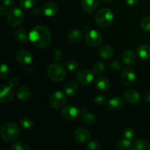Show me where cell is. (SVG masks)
I'll use <instances>...</instances> for the list:
<instances>
[{
  "label": "cell",
  "mask_w": 150,
  "mask_h": 150,
  "mask_svg": "<svg viewBox=\"0 0 150 150\" xmlns=\"http://www.w3.org/2000/svg\"><path fill=\"white\" fill-rule=\"evenodd\" d=\"M121 64L119 61H114L111 64V67L112 70H115V71H119L121 69Z\"/></svg>",
  "instance_id": "obj_41"
},
{
  "label": "cell",
  "mask_w": 150,
  "mask_h": 150,
  "mask_svg": "<svg viewBox=\"0 0 150 150\" xmlns=\"http://www.w3.org/2000/svg\"><path fill=\"white\" fill-rule=\"evenodd\" d=\"M7 7L4 5H1V7H0V13H1V15L2 16H5L6 14H7Z\"/></svg>",
  "instance_id": "obj_44"
},
{
  "label": "cell",
  "mask_w": 150,
  "mask_h": 150,
  "mask_svg": "<svg viewBox=\"0 0 150 150\" xmlns=\"http://www.w3.org/2000/svg\"><path fill=\"white\" fill-rule=\"evenodd\" d=\"M144 98L145 100L150 103V91H147V92H145L144 95Z\"/></svg>",
  "instance_id": "obj_46"
},
{
  "label": "cell",
  "mask_w": 150,
  "mask_h": 150,
  "mask_svg": "<svg viewBox=\"0 0 150 150\" xmlns=\"http://www.w3.org/2000/svg\"><path fill=\"white\" fill-rule=\"evenodd\" d=\"M141 27L146 32H150V16H146L142 21Z\"/></svg>",
  "instance_id": "obj_36"
},
{
  "label": "cell",
  "mask_w": 150,
  "mask_h": 150,
  "mask_svg": "<svg viewBox=\"0 0 150 150\" xmlns=\"http://www.w3.org/2000/svg\"><path fill=\"white\" fill-rule=\"evenodd\" d=\"M62 57V53L60 49H55L53 52V59L56 61H59L61 59Z\"/></svg>",
  "instance_id": "obj_40"
},
{
  "label": "cell",
  "mask_w": 150,
  "mask_h": 150,
  "mask_svg": "<svg viewBox=\"0 0 150 150\" xmlns=\"http://www.w3.org/2000/svg\"><path fill=\"white\" fill-rule=\"evenodd\" d=\"M86 149L88 150H99L100 149V143L96 140H91L88 143L86 146Z\"/></svg>",
  "instance_id": "obj_37"
},
{
  "label": "cell",
  "mask_w": 150,
  "mask_h": 150,
  "mask_svg": "<svg viewBox=\"0 0 150 150\" xmlns=\"http://www.w3.org/2000/svg\"><path fill=\"white\" fill-rule=\"evenodd\" d=\"M14 36L16 39L21 43H26L29 39L26 32L21 28H18L14 31Z\"/></svg>",
  "instance_id": "obj_27"
},
{
  "label": "cell",
  "mask_w": 150,
  "mask_h": 150,
  "mask_svg": "<svg viewBox=\"0 0 150 150\" xmlns=\"http://www.w3.org/2000/svg\"><path fill=\"white\" fill-rule=\"evenodd\" d=\"M14 92L13 88L8 85L1 84L0 86V101L3 103H7L13 100Z\"/></svg>",
  "instance_id": "obj_11"
},
{
  "label": "cell",
  "mask_w": 150,
  "mask_h": 150,
  "mask_svg": "<svg viewBox=\"0 0 150 150\" xmlns=\"http://www.w3.org/2000/svg\"><path fill=\"white\" fill-rule=\"evenodd\" d=\"M31 43L38 48H45L51 42V34L49 29L42 25H38L32 28L29 34Z\"/></svg>",
  "instance_id": "obj_1"
},
{
  "label": "cell",
  "mask_w": 150,
  "mask_h": 150,
  "mask_svg": "<svg viewBox=\"0 0 150 150\" xmlns=\"http://www.w3.org/2000/svg\"><path fill=\"white\" fill-rule=\"evenodd\" d=\"M19 124L22 128L25 130H30L33 127L34 122L29 118H23L19 121Z\"/></svg>",
  "instance_id": "obj_31"
},
{
  "label": "cell",
  "mask_w": 150,
  "mask_h": 150,
  "mask_svg": "<svg viewBox=\"0 0 150 150\" xmlns=\"http://www.w3.org/2000/svg\"><path fill=\"white\" fill-rule=\"evenodd\" d=\"M41 12H42V10H40L39 7H34V8L32 10V14L33 15V16H39V15L41 13Z\"/></svg>",
  "instance_id": "obj_43"
},
{
  "label": "cell",
  "mask_w": 150,
  "mask_h": 150,
  "mask_svg": "<svg viewBox=\"0 0 150 150\" xmlns=\"http://www.w3.org/2000/svg\"><path fill=\"white\" fill-rule=\"evenodd\" d=\"M98 54L103 59H110L114 56V50L109 45H103L100 47Z\"/></svg>",
  "instance_id": "obj_19"
},
{
  "label": "cell",
  "mask_w": 150,
  "mask_h": 150,
  "mask_svg": "<svg viewBox=\"0 0 150 150\" xmlns=\"http://www.w3.org/2000/svg\"><path fill=\"white\" fill-rule=\"evenodd\" d=\"M73 138L78 143L85 144L92 140V136L87 130L84 128L76 129L73 133Z\"/></svg>",
  "instance_id": "obj_10"
},
{
  "label": "cell",
  "mask_w": 150,
  "mask_h": 150,
  "mask_svg": "<svg viewBox=\"0 0 150 150\" xmlns=\"http://www.w3.org/2000/svg\"><path fill=\"white\" fill-rule=\"evenodd\" d=\"M37 0H19V4L23 10L32 8L36 4Z\"/></svg>",
  "instance_id": "obj_32"
},
{
  "label": "cell",
  "mask_w": 150,
  "mask_h": 150,
  "mask_svg": "<svg viewBox=\"0 0 150 150\" xmlns=\"http://www.w3.org/2000/svg\"><path fill=\"white\" fill-rule=\"evenodd\" d=\"M135 135H136V133H135L134 129L132 128L131 127H126L123 130V138H125V139L132 140V139L135 137Z\"/></svg>",
  "instance_id": "obj_33"
},
{
  "label": "cell",
  "mask_w": 150,
  "mask_h": 150,
  "mask_svg": "<svg viewBox=\"0 0 150 150\" xmlns=\"http://www.w3.org/2000/svg\"><path fill=\"white\" fill-rule=\"evenodd\" d=\"M16 96L20 100H29L32 96V93L29 88L26 86H20L16 89Z\"/></svg>",
  "instance_id": "obj_18"
},
{
  "label": "cell",
  "mask_w": 150,
  "mask_h": 150,
  "mask_svg": "<svg viewBox=\"0 0 150 150\" xmlns=\"http://www.w3.org/2000/svg\"><path fill=\"white\" fill-rule=\"evenodd\" d=\"M102 1H103V2H111V1H112L113 0H101Z\"/></svg>",
  "instance_id": "obj_47"
},
{
  "label": "cell",
  "mask_w": 150,
  "mask_h": 150,
  "mask_svg": "<svg viewBox=\"0 0 150 150\" xmlns=\"http://www.w3.org/2000/svg\"><path fill=\"white\" fill-rule=\"evenodd\" d=\"M30 146L24 142H18L12 144L10 150H29Z\"/></svg>",
  "instance_id": "obj_28"
},
{
  "label": "cell",
  "mask_w": 150,
  "mask_h": 150,
  "mask_svg": "<svg viewBox=\"0 0 150 150\" xmlns=\"http://www.w3.org/2000/svg\"><path fill=\"white\" fill-rule=\"evenodd\" d=\"M137 55L142 59H148L150 58V46L146 44L141 45L137 48Z\"/></svg>",
  "instance_id": "obj_24"
},
{
  "label": "cell",
  "mask_w": 150,
  "mask_h": 150,
  "mask_svg": "<svg viewBox=\"0 0 150 150\" xmlns=\"http://www.w3.org/2000/svg\"><path fill=\"white\" fill-rule=\"evenodd\" d=\"M0 135L4 142L7 143L14 142L20 136V128L14 122H7L1 127Z\"/></svg>",
  "instance_id": "obj_2"
},
{
  "label": "cell",
  "mask_w": 150,
  "mask_h": 150,
  "mask_svg": "<svg viewBox=\"0 0 150 150\" xmlns=\"http://www.w3.org/2000/svg\"><path fill=\"white\" fill-rule=\"evenodd\" d=\"M122 61L125 64H133L136 61V54L132 50H127L125 51L122 56Z\"/></svg>",
  "instance_id": "obj_23"
},
{
  "label": "cell",
  "mask_w": 150,
  "mask_h": 150,
  "mask_svg": "<svg viewBox=\"0 0 150 150\" xmlns=\"http://www.w3.org/2000/svg\"><path fill=\"white\" fill-rule=\"evenodd\" d=\"M136 79V73L130 67H125L122 70L121 73L122 82L126 86L132 85L135 82Z\"/></svg>",
  "instance_id": "obj_12"
},
{
  "label": "cell",
  "mask_w": 150,
  "mask_h": 150,
  "mask_svg": "<svg viewBox=\"0 0 150 150\" xmlns=\"http://www.w3.org/2000/svg\"><path fill=\"white\" fill-rule=\"evenodd\" d=\"M24 20V14L21 9L12 7L7 14V21L11 26H18L21 24Z\"/></svg>",
  "instance_id": "obj_5"
},
{
  "label": "cell",
  "mask_w": 150,
  "mask_h": 150,
  "mask_svg": "<svg viewBox=\"0 0 150 150\" xmlns=\"http://www.w3.org/2000/svg\"><path fill=\"white\" fill-rule=\"evenodd\" d=\"M19 84V79L17 76H13L9 81V86H11L12 88L18 86Z\"/></svg>",
  "instance_id": "obj_39"
},
{
  "label": "cell",
  "mask_w": 150,
  "mask_h": 150,
  "mask_svg": "<svg viewBox=\"0 0 150 150\" xmlns=\"http://www.w3.org/2000/svg\"><path fill=\"white\" fill-rule=\"evenodd\" d=\"M124 100L130 105L138 103L140 100V94L137 90L133 89H129L124 92Z\"/></svg>",
  "instance_id": "obj_14"
},
{
  "label": "cell",
  "mask_w": 150,
  "mask_h": 150,
  "mask_svg": "<svg viewBox=\"0 0 150 150\" xmlns=\"http://www.w3.org/2000/svg\"><path fill=\"white\" fill-rule=\"evenodd\" d=\"M58 6L56 3L49 1L46 2L42 5V13L44 16L47 17H51V16H55L58 12Z\"/></svg>",
  "instance_id": "obj_15"
},
{
  "label": "cell",
  "mask_w": 150,
  "mask_h": 150,
  "mask_svg": "<svg viewBox=\"0 0 150 150\" xmlns=\"http://www.w3.org/2000/svg\"><path fill=\"white\" fill-rule=\"evenodd\" d=\"M99 3V0H82L81 7L86 13H91L95 10Z\"/></svg>",
  "instance_id": "obj_20"
},
{
  "label": "cell",
  "mask_w": 150,
  "mask_h": 150,
  "mask_svg": "<svg viewBox=\"0 0 150 150\" xmlns=\"http://www.w3.org/2000/svg\"><path fill=\"white\" fill-rule=\"evenodd\" d=\"M95 103L98 105H103L105 103V98L103 95H98L94 98Z\"/></svg>",
  "instance_id": "obj_38"
},
{
  "label": "cell",
  "mask_w": 150,
  "mask_h": 150,
  "mask_svg": "<svg viewBox=\"0 0 150 150\" xmlns=\"http://www.w3.org/2000/svg\"><path fill=\"white\" fill-rule=\"evenodd\" d=\"M10 73V68L6 64H1L0 68V78L1 80H4L9 76Z\"/></svg>",
  "instance_id": "obj_34"
},
{
  "label": "cell",
  "mask_w": 150,
  "mask_h": 150,
  "mask_svg": "<svg viewBox=\"0 0 150 150\" xmlns=\"http://www.w3.org/2000/svg\"><path fill=\"white\" fill-rule=\"evenodd\" d=\"M138 0H126V4H127L128 6H134L137 4Z\"/></svg>",
  "instance_id": "obj_45"
},
{
  "label": "cell",
  "mask_w": 150,
  "mask_h": 150,
  "mask_svg": "<svg viewBox=\"0 0 150 150\" xmlns=\"http://www.w3.org/2000/svg\"><path fill=\"white\" fill-rule=\"evenodd\" d=\"M107 106L111 111H120L124 107V101L120 97H114L108 100Z\"/></svg>",
  "instance_id": "obj_17"
},
{
  "label": "cell",
  "mask_w": 150,
  "mask_h": 150,
  "mask_svg": "<svg viewBox=\"0 0 150 150\" xmlns=\"http://www.w3.org/2000/svg\"><path fill=\"white\" fill-rule=\"evenodd\" d=\"M85 41L86 44L91 47H97L103 42V37L100 32L98 30L92 29L89 31L85 36Z\"/></svg>",
  "instance_id": "obj_8"
},
{
  "label": "cell",
  "mask_w": 150,
  "mask_h": 150,
  "mask_svg": "<svg viewBox=\"0 0 150 150\" xmlns=\"http://www.w3.org/2000/svg\"><path fill=\"white\" fill-rule=\"evenodd\" d=\"M1 3L3 5L6 6V7H10L14 4L15 1L14 0H1Z\"/></svg>",
  "instance_id": "obj_42"
},
{
  "label": "cell",
  "mask_w": 150,
  "mask_h": 150,
  "mask_svg": "<svg viewBox=\"0 0 150 150\" xmlns=\"http://www.w3.org/2000/svg\"><path fill=\"white\" fill-rule=\"evenodd\" d=\"M16 59L19 64H23V65H28L32 63L33 57L29 51L21 49L16 52Z\"/></svg>",
  "instance_id": "obj_13"
},
{
  "label": "cell",
  "mask_w": 150,
  "mask_h": 150,
  "mask_svg": "<svg viewBox=\"0 0 150 150\" xmlns=\"http://www.w3.org/2000/svg\"><path fill=\"white\" fill-rule=\"evenodd\" d=\"M94 73L88 69H82L76 74V79L82 85H88L94 80Z\"/></svg>",
  "instance_id": "obj_9"
},
{
  "label": "cell",
  "mask_w": 150,
  "mask_h": 150,
  "mask_svg": "<svg viewBox=\"0 0 150 150\" xmlns=\"http://www.w3.org/2000/svg\"><path fill=\"white\" fill-rule=\"evenodd\" d=\"M62 116L68 121H74L81 116L80 109L73 105H67L62 109Z\"/></svg>",
  "instance_id": "obj_7"
},
{
  "label": "cell",
  "mask_w": 150,
  "mask_h": 150,
  "mask_svg": "<svg viewBox=\"0 0 150 150\" xmlns=\"http://www.w3.org/2000/svg\"><path fill=\"white\" fill-rule=\"evenodd\" d=\"M80 111L82 122L86 125H93L96 122V117L95 114L87 111L86 108H81Z\"/></svg>",
  "instance_id": "obj_16"
},
{
  "label": "cell",
  "mask_w": 150,
  "mask_h": 150,
  "mask_svg": "<svg viewBox=\"0 0 150 150\" xmlns=\"http://www.w3.org/2000/svg\"><path fill=\"white\" fill-rule=\"evenodd\" d=\"M79 85L73 81H70L64 86V92L67 95H76L79 92Z\"/></svg>",
  "instance_id": "obj_26"
},
{
  "label": "cell",
  "mask_w": 150,
  "mask_h": 150,
  "mask_svg": "<svg viewBox=\"0 0 150 150\" xmlns=\"http://www.w3.org/2000/svg\"><path fill=\"white\" fill-rule=\"evenodd\" d=\"M66 67L67 68V70L69 71H76L78 68H79V64L76 61L73 59L68 60V61L66 62Z\"/></svg>",
  "instance_id": "obj_35"
},
{
  "label": "cell",
  "mask_w": 150,
  "mask_h": 150,
  "mask_svg": "<svg viewBox=\"0 0 150 150\" xmlns=\"http://www.w3.org/2000/svg\"><path fill=\"white\" fill-rule=\"evenodd\" d=\"M132 150H150V144L145 139H137L132 143Z\"/></svg>",
  "instance_id": "obj_22"
},
{
  "label": "cell",
  "mask_w": 150,
  "mask_h": 150,
  "mask_svg": "<svg viewBox=\"0 0 150 150\" xmlns=\"http://www.w3.org/2000/svg\"><path fill=\"white\" fill-rule=\"evenodd\" d=\"M82 32L79 29H72L67 34V39L71 42H79L81 40Z\"/></svg>",
  "instance_id": "obj_25"
},
{
  "label": "cell",
  "mask_w": 150,
  "mask_h": 150,
  "mask_svg": "<svg viewBox=\"0 0 150 150\" xmlns=\"http://www.w3.org/2000/svg\"><path fill=\"white\" fill-rule=\"evenodd\" d=\"M114 13L110 9L102 8L95 14V21L100 28L108 27L114 21Z\"/></svg>",
  "instance_id": "obj_3"
},
{
  "label": "cell",
  "mask_w": 150,
  "mask_h": 150,
  "mask_svg": "<svg viewBox=\"0 0 150 150\" xmlns=\"http://www.w3.org/2000/svg\"><path fill=\"white\" fill-rule=\"evenodd\" d=\"M48 76L53 81L60 82L65 78V69L62 64L55 62L50 64L48 67Z\"/></svg>",
  "instance_id": "obj_4"
},
{
  "label": "cell",
  "mask_w": 150,
  "mask_h": 150,
  "mask_svg": "<svg viewBox=\"0 0 150 150\" xmlns=\"http://www.w3.org/2000/svg\"><path fill=\"white\" fill-rule=\"evenodd\" d=\"M105 70V66L101 62H96L95 64L92 65V70L93 71V73L96 75H100L102 74Z\"/></svg>",
  "instance_id": "obj_29"
},
{
  "label": "cell",
  "mask_w": 150,
  "mask_h": 150,
  "mask_svg": "<svg viewBox=\"0 0 150 150\" xmlns=\"http://www.w3.org/2000/svg\"><path fill=\"white\" fill-rule=\"evenodd\" d=\"M132 142L130 139L123 138L118 143V148L121 150H128L131 149Z\"/></svg>",
  "instance_id": "obj_30"
},
{
  "label": "cell",
  "mask_w": 150,
  "mask_h": 150,
  "mask_svg": "<svg viewBox=\"0 0 150 150\" xmlns=\"http://www.w3.org/2000/svg\"><path fill=\"white\" fill-rule=\"evenodd\" d=\"M67 101L65 93L62 91H56L50 97L49 103L51 106L56 110L62 108Z\"/></svg>",
  "instance_id": "obj_6"
},
{
  "label": "cell",
  "mask_w": 150,
  "mask_h": 150,
  "mask_svg": "<svg viewBox=\"0 0 150 150\" xmlns=\"http://www.w3.org/2000/svg\"><path fill=\"white\" fill-rule=\"evenodd\" d=\"M95 86L99 91L106 92L110 87V82L107 78L100 76L95 81Z\"/></svg>",
  "instance_id": "obj_21"
}]
</instances>
